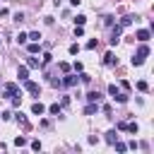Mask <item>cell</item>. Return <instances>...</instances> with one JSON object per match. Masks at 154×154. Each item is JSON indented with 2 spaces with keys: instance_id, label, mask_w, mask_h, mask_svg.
<instances>
[{
  "instance_id": "3957f363",
  "label": "cell",
  "mask_w": 154,
  "mask_h": 154,
  "mask_svg": "<svg viewBox=\"0 0 154 154\" xmlns=\"http://www.w3.org/2000/svg\"><path fill=\"white\" fill-rule=\"evenodd\" d=\"M2 94H5V99H12L14 94H19V87H17L14 82H10V84H5V89H2Z\"/></svg>"
},
{
  "instance_id": "8992f818",
  "label": "cell",
  "mask_w": 154,
  "mask_h": 154,
  "mask_svg": "<svg viewBox=\"0 0 154 154\" xmlns=\"http://www.w3.org/2000/svg\"><path fill=\"white\" fill-rule=\"evenodd\" d=\"M135 36H137V41H142V43H147V41H149V29H140V31H137Z\"/></svg>"
},
{
  "instance_id": "9a60e30c",
  "label": "cell",
  "mask_w": 154,
  "mask_h": 154,
  "mask_svg": "<svg viewBox=\"0 0 154 154\" xmlns=\"http://www.w3.org/2000/svg\"><path fill=\"white\" fill-rule=\"evenodd\" d=\"M125 130H128V132H132V135H137L140 125H137V123H128V125H125Z\"/></svg>"
},
{
  "instance_id": "603a6c76",
  "label": "cell",
  "mask_w": 154,
  "mask_h": 154,
  "mask_svg": "<svg viewBox=\"0 0 154 154\" xmlns=\"http://www.w3.org/2000/svg\"><path fill=\"white\" fill-rule=\"evenodd\" d=\"M75 22H77L79 26H84V22H87V17H84V14H77V17H75Z\"/></svg>"
},
{
  "instance_id": "7402d4cb",
  "label": "cell",
  "mask_w": 154,
  "mask_h": 154,
  "mask_svg": "<svg viewBox=\"0 0 154 154\" xmlns=\"http://www.w3.org/2000/svg\"><path fill=\"white\" fill-rule=\"evenodd\" d=\"M113 144H116V152H125V149H128V144H123V142H118V140H116Z\"/></svg>"
},
{
  "instance_id": "484cf974",
  "label": "cell",
  "mask_w": 154,
  "mask_h": 154,
  "mask_svg": "<svg viewBox=\"0 0 154 154\" xmlns=\"http://www.w3.org/2000/svg\"><path fill=\"white\" fill-rule=\"evenodd\" d=\"M96 46H99V41H96V38H91V41H89V43H87V48H89V51H94V48H96Z\"/></svg>"
},
{
  "instance_id": "6da1fadb",
  "label": "cell",
  "mask_w": 154,
  "mask_h": 154,
  "mask_svg": "<svg viewBox=\"0 0 154 154\" xmlns=\"http://www.w3.org/2000/svg\"><path fill=\"white\" fill-rule=\"evenodd\" d=\"M147 55H149V46H147V43H142V41H140V48H137V53H135V55H132V65H142V63H144V58H147Z\"/></svg>"
},
{
  "instance_id": "836d02e7",
  "label": "cell",
  "mask_w": 154,
  "mask_h": 154,
  "mask_svg": "<svg viewBox=\"0 0 154 154\" xmlns=\"http://www.w3.org/2000/svg\"><path fill=\"white\" fill-rule=\"evenodd\" d=\"M79 2H82V0H70V5H72V7H77Z\"/></svg>"
},
{
  "instance_id": "44dd1931",
  "label": "cell",
  "mask_w": 154,
  "mask_h": 154,
  "mask_svg": "<svg viewBox=\"0 0 154 154\" xmlns=\"http://www.w3.org/2000/svg\"><path fill=\"white\" fill-rule=\"evenodd\" d=\"M14 144H17V147H24V144H26V137H22V135L14 137Z\"/></svg>"
},
{
  "instance_id": "cb8c5ba5",
  "label": "cell",
  "mask_w": 154,
  "mask_h": 154,
  "mask_svg": "<svg viewBox=\"0 0 154 154\" xmlns=\"http://www.w3.org/2000/svg\"><path fill=\"white\" fill-rule=\"evenodd\" d=\"M26 38H31V41H41V34H38V31H31Z\"/></svg>"
},
{
  "instance_id": "52a82bcc",
  "label": "cell",
  "mask_w": 154,
  "mask_h": 154,
  "mask_svg": "<svg viewBox=\"0 0 154 154\" xmlns=\"http://www.w3.org/2000/svg\"><path fill=\"white\" fill-rule=\"evenodd\" d=\"M116 63H118V58H116V55L108 51V53L103 55V65H108V67H111V65H116Z\"/></svg>"
},
{
  "instance_id": "d6a6232c",
  "label": "cell",
  "mask_w": 154,
  "mask_h": 154,
  "mask_svg": "<svg viewBox=\"0 0 154 154\" xmlns=\"http://www.w3.org/2000/svg\"><path fill=\"white\" fill-rule=\"evenodd\" d=\"M17 43H26V34H19L17 36Z\"/></svg>"
},
{
  "instance_id": "7c38bea8",
  "label": "cell",
  "mask_w": 154,
  "mask_h": 154,
  "mask_svg": "<svg viewBox=\"0 0 154 154\" xmlns=\"http://www.w3.org/2000/svg\"><path fill=\"white\" fill-rule=\"evenodd\" d=\"M26 75H29V67H24V65H22V67H17V77H19L22 82L26 79Z\"/></svg>"
},
{
  "instance_id": "30bf717a",
  "label": "cell",
  "mask_w": 154,
  "mask_h": 154,
  "mask_svg": "<svg viewBox=\"0 0 154 154\" xmlns=\"http://www.w3.org/2000/svg\"><path fill=\"white\" fill-rule=\"evenodd\" d=\"M135 19H137V17H135V14H125V17H123V19H120V26H130V24H132V22H135Z\"/></svg>"
},
{
  "instance_id": "d6986e66",
  "label": "cell",
  "mask_w": 154,
  "mask_h": 154,
  "mask_svg": "<svg viewBox=\"0 0 154 154\" xmlns=\"http://www.w3.org/2000/svg\"><path fill=\"white\" fill-rule=\"evenodd\" d=\"M48 111H51L53 116H60V111H63V106H60V103H53V106H51Z\"/></svg>"
},
{
  "instance_id": "2e32d148",
  "label": "cell",
  "mask_w": 154,
  "mask_h": 154,
  "mask_svg": "<svg viewBox=\"0 0 154 154\" xmlns=\"http://www.w3.org/2000/svg\"><path fill=\"white\" fill-rule=\"evenodd\" d=\"M53 63V55L51 53H43V58H41V65H51Z\"/></svg>"
},
{
  "instance_id": "7a4b0ae2",
  "label": "cell",
  "mask_w": 154,
  "mask_h": 154,
  "mask_svg": "<svg viewBox=\"0 0 154 154\" xmlns=\"http://www.w3.org/2000/svg\"><path fill=\"white\" fill-rule=\"evenodd\" d=\"M24 89H26L31 96H38V94H41V87H38L36 82H31V79H24Z\"/></svg>"
},
{
  "instance_id": "1f68e13d",
  "label": "cell",
  "mask_w": 154,
  "mask_h": 154,
  "mask_svg": "<svg viewBox=\"0 0 154 154\" xmlns=\"http://www.w3.org/2000/svg\"><path fill=\"white\" fill-rule=\"evenodd\" d=\"M82 34H84V29H82V26L77 24V26H75V36H82Z\"/></svg>"
},
{
  "instance_id": "f1b7e54d",
  "label": "cell",
  "mask_w": 154,
  "mask_h": 154,
  "mask_svg": "<svg viewBox=\"0 0 154 154\" xmlns=\"http://www.w3.org/2000/svg\"><path fill=\"white\" fill-rule=\"evenodd\" d=\"M51 87H63V79H55V77H53V79H51Z\"/></svg>"
},
{
  "instance_id": "d4e9b609",
  "label": "cell",
  "mask_w": 154,
  "mask_h": 154,
  "mask_svg": "<svg viewBox=\"0 0 154 154\" xmlns=\"http://www.w3.org/2000/svg\"><path fill=\"white\" fill-rule=\"evenodd\" d=\"M77 53H79V43H72L70 46V55H77Z\"/></svg>"
},
{
  "instance_id": "4316f807",
  "label": "cell",
  "mask_w": 154,
  "mask_h": 154,
  "mask_svg": "<svg viewBox=\"0 0 154 154\" xmlns=\"http://www.w3.org/2000/svg\"><path fill=\"white\" fill-rule=\"evenodd\" d=\"M108 94L116 96V94H118V87H116V84H108Z\"/></svg>"
},
{
  "instance_id": "e0dca14e",
  "label": "cell",
  "mask_w": 154,
  "mask_h": 154,
  "mask_svg": "<svg viewBox=\"0 0 154 154\" xmlns=\"http://www.w3.org/2000/svg\"><path fill=\"white\" fill-rule=\"evenodd\" d=\"M38 65H41V63H38V58H34V55L26 60V67H38Z\"/></svg>"
},
{
  "instance_id": "ba28073f",
  "label": "cell",
  "mask_w": 154,
  "mask_h": 154,
  "mask_svg": "<svg viewBox=\"0 0 154 154\" xmlns=\"http://www.w3.org/2000/svg\"><path fill=\"white\" fill-rule=\"evenodd\" d=\"M79 79H77V75H65V79H63V84L65 87H75Z\"/></svg>"
},
{
  "instance_id": "ac0fdd59",
  "label": "cell",
  "mask_w": 154,
  "mask_h": 154,
  "mask_svg": "<svg viewBox=\"0 0 154 154\" xmlns=\"http://www.w3.org/2000/svg\"><path fill=\"white\" fill-rule=\"evenodd\" d=\"M113 99H116L118 103H125V101H128V94H123V91H118V94H116Z\"/></svg>"
},
{
  "instance_id": "83f0119b",
  "label": "cell",
  "mask_w": 154,
  "mask_h": 154,
  "mask_svg": "<svg viewBox=\"0 0 154 154\" xmlns=\"http://www.w3.org/2000/svg\"><path fill=\"white\" fill-rule=\"evenodd\" d=\"M79 79H82V82H84V84H89V82H91V77H89V75H84V72H82V75H79Z\"/></svg>"
},
{
  "instance_id": "4fadbf2b",
  "label": "cell",
  "mask_w": 154,
  "mask_h": 154,
  "mask_svg": "<svg viewBox=\"0 0 154 154\" xmlns=\"http://www.w3.org/2000/svg\"><path fill=\"white\" fill-rule=\"evenodd\" d=\"M96 111H99V103H91V101H89V106L84 108V113H87V116H91V113H96Z\"/></svg>"
},
{
  "instance_id": "5bb4252c",
  "label": "cell",
  "mask_w": 154,
  "mask_h": 154,
  "mask_svg": "<svg viewBox=\"0 0 154 154\" xmlns=\"http://www.w3.org/2000/svg\"><path fill=\"white\" fill-rule=\"evenodd\" d=\"M116 140H118V135H116V130H108V132H106V142H108V144H113Z\"/></svg>"
},
{
  "instance_id": "ffe728a7",
  "label": "cell",
  "mask_w": 154,
  "mask_h": 154,
  "mask_svg": "<svg viewBox=\"0 0 154 154\" xmlns=\"http://www.w3.org/2000/svg\"><path fill=\"white\" fill-rule=\"evenodd\" d=\"M137 89H140V91H149V84H147L144 79H140V82H137Z\"/></svg>"
},
{
  "instance_id": "9c48e42d",
  "label": "cell",
  "mask_w": 154,
  "mask_h": 154,
  "mask_svg": "<svg viewBox=\"0 0 154 154\" xmlns=\"http://www.w3.org/2000/svg\"><path fill=\"white\" fill-rule=\"evenodd\" d=\"M87 101L99 103V101H101V91H89V94H87Z\"/></svg>"
},
{
  "instance_id": "5b68a950",
  "label": "cell",
  "mask_w": 154,
  "mask_h": 154,
  "mask_svg": "<svg viewBox=\"0 0 154 154\" xmlns=\"http://www.w3.org/2000/svg\"><path fill=\"white\" fill-rule=\"evenodd\" d=\"M31 113H34V116H43V113H46V106H43L41 101H34V103H31Z\"/></svg>"
},
{
  "instance_id": "4dcf8cb0",
  "label": "cell",
  "mask_w": 154,
  "mask_h": 154,
  "mask_svg": "<svg viewBox=\"0 0 154 154\" xmlns=\"http://www.w3.org/2000/svg\"><path fill=\"white\" fill-rule=\"evenodd\" d=\"M24 19V12H14V22H22Z\"/></svg>"
},
{
  "instance_id": "f546056e",
  "label": "cell",
  "mask_w": 154,
  "mask_h": 154,
  "mask_svg": "<svg viewBox=\"0 0 154 154\" xmlns=\"http://www.w3.org/2000/svg\"><path fill=\"white\" fill-rule=\"evenodd\" d=\"M31 149H34V152H38V149H41V142H38V140H34V142H31Z\"/></svg>"
},
{
  "instance_id": "277c9868",
  "label": "cell",
  "mask_w": 154,
  "mask_h": 154,
  "mask_svg": "<svg viewBox=\"0 0 154 154\" xmlns=\"http://www.w3.org/2000/svg\"><path fill=\"white\" fill-rule=\"evenodd\" d=\"M14 118H17V123H19L24 130H31V125H29V120H26V116H24L22 111H17V113H14Z\"/></svg>"
},
{
  "instance_id": "8fae6325",
  "label": "cell",
  "mask_w": 154,
  "mask_h": 154,
  "mask_svg": "<svg viewBox=\"0 0 154 154\" xmlns=\"http://www.w3.org/2000/svg\"><path fill=\"white\" fill-rule=\"evenodd\" d=\"M26 51H29V53H31V55H36V53H38V51H41V46H38V41H31V43H29V48H26Z\"/></svg>"
}]
</instances>
